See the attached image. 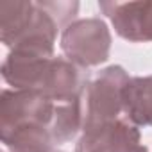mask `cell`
<instances>
[{
  "instance_id": "52a82bcc",
  "label": "cell",
  "mask_w": 152,
  "mask_h": 152,
  "mask_svg": "<svg viewBox=\"0 0 152 152\" xmlns=\"http://www.w3.org/2000/svg\"><path fill=\"white\" fill-rule=\"evenodd\" d=\"M140 145V131L125 116L83 131L75 152H129Z\"/></svg>"
},
{
  "instance_id": "8992f818",
  "label": "cell",
  "mask_w": 152,
  "mask_h": 152,
  "mask_svg": "<svg viewBox=\"0 0 152 152\" xmlns=\"http://www.w3.org/2000/svg\"><path fill=\"white\" fill-rule=\"evenodd\" d=\"M116 34L132 43L152 41V2H99Z\"/></svg>"
},
{
  "instance_id": "6da1fadb",
  "label": "cell",
  "mask_w": 152,
  "mask_h": 152,
  "mask_svg": "<svg viewBox=\"0 0 152 152\" xmlns=\"http://www.w3.org/2000/svg\"><path fill=\"white\" fill-rule=\"evenodd\" d=\"M2 77L11 90L34 91L54 104L83 99L90 84L88 70L34 48L9 50L2 63Z\"/></svg>"
},
{
  "instance_id": "7a4b0ae2",
  "label": "cell",
  "mask_w": 152,
  "mask_h": 152,
  "mask_svg": "<svg viewBox=\"0 0 152 152\" xmlns=\"http://www.w3.org/2000/svg\"><path fill=\"white\" fill-rule=\"evenodd\" d=\"M79 11V2H2L0 4V39L13 48H34L54 54L59 31H64Z\"/></svg>"
},
{
  "instance_id": "3957f363",
  "label": "cell",
  "mask_w": 152,
  "mask_h": 152,
  "mask_svg": "<svg viewBox=\"0 0 152 152\" xmlns=\"http://www.w3.org/2000/svg\"><path fill=\"white\" fill-rule=\"evenodd\" d=\"M131 81L129 73L118 66H107L90 81L83 104H84V127L91 129L124 116V88Z\"/></svg>"
},
{
  "instance_id": "9c48e42d",
  "label": "cell",
  "mask_w": 152,
  "mask_h": 152,
  "mask_svg": "<svg viewBox=\"0 0 152 152\" xmlns=\"http://www.w3.org/2000/svg\"><path fill=\"white\" fill-rule=\"evenodd\" d=\"M124 116L136 127H152V75L131 77L124 88Z\"/></svg>"
},
{
  "instance_id": "277c9868",
  "label": "cell",
  "mask_w": 152,
  "mask_h": 152,
  "mask_svg": "<svg viewBox=\"0 0 152 152\" xmlns=\"http://www.w3.org/2000/svg\"><path fill=\"white\" fill-rule=\"evenodd\" d=\"M61 50L79 68H95L107 61L111 32L100 18H79L61 32Z\"/></svg>"
},
{
  "instance_id": "5b68a950",
  "label": "cell",
  "mask_w": 152,
  "mask_h": 152,
  "mask_svg": "<svg viewBox=\"0 0 152 152\" xmlns=\"http://www.w3.org/2000/svg\"><path fill=\"white\" fill-rule=\"evenodd\" d=\"M56 104L39 93L6 88L0 97V132L23 124H52Z\"/></svg>"
},
{
  "instance_id": "ba28073f",
  "label": "cell",
  "mask_w": 152,
  "mask_h": 152,
  "mask_svg": "<svg viewBox=\"0 0 152 152\" xmlns=\"http://www.w3.org/2000/svg\"><path fill=\"white\" fill-rule=\"evenodd\" d=\"M7 152H54L56 140L50 125L32 122L0 132Z\"/></svg>"
},
{
  "instance_id": "7c38bea8",
  "label": "cell",
  "mask_w": 152,
  "mask_h": 152,
  "mask_svg": "<svg viewBox=\"0 0 152 152\" xmlns=\"http://www.w3.org/2000/svg\"><path fill=\"white\" fill-rule=\"evenodd\" d=\"M54 152H63V150H54Z\"/></svg>"
},
{
  "instance_id": "8fae6325",
  "label": "cell",
  "mask_w": 152,
  "mask_h": 152,
  "mask_svg": "<svg viewBox=\"0 0 152 152\" xmlns=\"http://www.w3.org/2000/svg\"><path fill=\"white\" fill-rule=\"evenodd\" d=\"M129 152H148V148H147V147H141V145H138L136 148H132V150H129Z\"/></svg>"
},
{
  "instance_id": "30bf717a",
  "label": "cell",
  "mask_w": 152,
  "mask_h": 152,
  "mask_svg": "<svg viewBox=\"0 0 152 152\" xmlns=\"http://www.w3.org/2000/svg\"><path fill=\"white\" fill-rule=\"evenodd\" d=\"M83 127H84L83 99L56 104L54 118L50 124V131H52V136L56 140V145H61V143L73 140L83 131Z\"/></svg>"
}]
</instances>
